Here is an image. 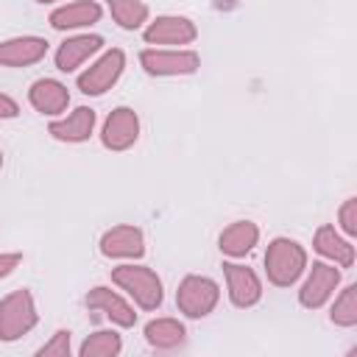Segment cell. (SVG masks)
Returning a JSON list of instances; mask_svg holds the SVG:
<instances>
[{
	"label": "cell",
	"instance_id": "cell-1",
	"mask_svg": "<svg viewBox=\"0 0 357 357\" xmlns=\"http://www.w3.org/2000/svg\"><path fill=\"white\" fill-rule=\"evenodd\" d=\"M265 276L273 287H293L310 265L307 248L293 237H273L265 248Z\"/></svg>",
	"mask_w": 357,
	"mask_h": 357
},
{
	"label": "cell",
	"instance_id": "cell-2",
	"mask_svg": "<svg viewBox=\"0 0 357 357\" xmlns=\"http://www.w3.org/2000/svg\"><path fill=\"white\" fill-rule=\"evenodd\" d=\"M112 282L134 301V307H139L142 312H156L165 301V287H162V279L153 268L148 265H134V262H126V265H117L112 268Z\"/></svg>",
	"mask_w": 357,
	"mask_h": 357
},
{
	"label": "cell",
	"instance_id": "cell-3",
	"mask_svg": "<svg viewBox=\"0 0 357 357\" xmlns=\"http://www.w3.org/2000/svg\"><path fill=\"white\" fill-rule=\"evenodd\" d=\"M36 324H39V312H36L33 293L28 287L11 290L8 296L0 298V340L3 343L20 340Z\"/></svg>",
	"mask_w": 357,
	"mask_h": 357
},
{
	"label": "cell",
	"instance_id": "cell-4",
	"mask_svg": "<svg viewBox=\"0 0 357 357\" xmlns=\"http://www.w3.org/2000/svg\"><path fill=\"white\" fill-rule=\"evenodd\" d=\"M139 67L153 78H178L198 73L201 56L192 47H145L139 53Z\"/></svg>",
	"mask_w": 357,
	"mask_h": 357
},
{
	"label": "cell",
	"instance_id": "cell-5",
	"mask_svg": "<svg viewBox=\"0 0 357 357\" xmlns=\"http://www.w3.org/2000/svg\"><path fill=\"white\" fill-rule=\"evenodd\" d=\"M220 301V284L209 276H201V273H190L178 282V290H176V307L184 318H206Z\"/></svg>",
	"mask_w": 357,
	"mask_h": 357
},
{
	"label": "cell",
	"instance_id": "cell-6",
	"mask_svg": "<svg viewBox=\"0 0 357 357\" xmlns=\"http://www.w3.org/2000/svg\"><path fill=\"white\" fill-rule=\"evenodd\" d=\"M123 70H126V53H123L120 47H109V50H103L84 73H78L75 86H78L81 95L98 98V95L109 92V89L120 81Z\"/></svg>",
	"mask_w": 357,
	"mask_h": 357
},
{
	"label": "cell",
	"instance_id": "cell-7",
	"mask_svg": "<svg viewBox=\"0 0 357 357\" xmlns=\"http://www.w3.org/2000/svg\"><path fill=\"white\" fill-rule=\"evenodd\" d=\"M142 39L151 47H184L198 39V25L181 14H159L145 25Z\"/></svg>",
	"mask_w": 357,
	"mask_h": 357
},
{
	"label": "cell",
	"instance_id": "cell-8",
	"mask_svg": "<svg viewBox=\"0 0 357 357\" xmlns=\"http://www.w3.org/2000/svg\"><path fill=\"white\" fill-rule=\"evenodd\" d=\"M337 287H340V268L326 259H318L307 265V279L298 287V304L304 310H321L335 296Z\"/></svg>",
	"mask_w": 357,
	"mask_h": 357
},
{
	"label": "cell",
	"instance_id": "cell-9",
	"mask_svg": "<svg viewBox=\"0 0 357 357\" xmlns=\"http://www.w3.org/2000/svg\"><path fill=\"white\" fill-rule=\"evenodd\" d=\"M139 139V114L131 106H114L100 128V142L112 153H123L134 148Z\"/></svg>",
	"mask_w": 357,
	"mask_h": 357
},
{
	"label": "cell",
	"instance_id": "cell-10",
	"mask_svg": "<svg viewBox=\"0 0 357 357\" xmlns=\"http://www.w3.org/2000/svg\"><path fill=\"white\" fill-rule=\"evenodd\" d=\"M223 279H226L229 301L237 310H248V307L259 304V298H262V279L257 276L254 268L240 265L234 259H226L223 262Z\"/></svg>",
	"mask_w": 357,
	"mask_h": 357
},
{
	"label": "cell",
	"instance_id": "cell-11",
	"mask_svg": "<svg viewBox=\"0 0 357 357\" xmlns=\"http://www.w3.org/2000/svg\"><path fill=\"white\" fill-rule=\"evenodd\" d=\"M98 248L106 259H142L145 257V231L134 223H117L100 234Z\"/></svg>",
	"mask_w": 357,
	"mask_h": 357
},
{
	"label": "cell",
	"instance_id": "cell-12",
	"mask_svg": "<svg viewBox=\"0 0 357 357\" xmlns=\"http://www.w3.org/2000/svg\"><path fill=\"white\" fill-rule=\"evenodd\" d=\"M84 304H86V310L100 312L103 318H109V321H112L114 326H120V329H131V326L137 324L134 304H131L126 296H120L117 290L106 287V284H95V287L86 293Z\"/></svg>",
	"mask_w": 357,
	"mask_h": 357
},
{
	"label": "cell",
	"instance_id": "cell-13",
	"mask_svg": "<svg viewBox=\"0 0 357 357\" xmlns=\"http://www.w3.org/2000/svg\"><path fill=\"white\" fill-rule=\"evenodd\" d=\"M103 50V36L100 33H75L67 36L59 47H56V70L59 73H75L78 67H84L95 53Z\"/></svg>",
	"mask_w": 357,
	"mask_h": 357
},
{
	"label": "cell",
	"instance_id": "cell-14",
	"mask_svg": "<svg viewBox=\"0 0 357 357\" xmlns=\"http://www.w3.org/2000/svg\"><path fill=\"white\" fill-rule=\"evenodd\" d=\"M95 123H98V114L95 109L89 106H75L67 117H53L50 126H47V134L59 142H67V145H78V142H86L92 134H95Z\"/></svg>",
	"mask_w": 357,
	"mask_h": 357
},
{
	"label": "cell",
	"instance_id": "cell-15",
	"mask_svg": "<svg viewBox=\"0 0 357 357\" xmlns=\"http://www.w3.org/2000/svg\"><path fill=\"white\" fill-rule=\"evenodd\" d=\"M50 42L45 36H11L0 42V67H31L47 56Z\"/></svg>",
	"mask_w": 357,
	"mask_h": 357
},
{
	"label": "cell",
	"instance_id": "cell-16",
	"mask_svg": "<svg viewBox=\"0 0 357 357\" xmlns=\"http://www.w3.org/2000/svg\"><path fill=\"white\" fill-rule=\"evenodd\" d=\"M28 103L42 117H61L70 106V89L59 78H36L28 86Z\"/></svg>",
	"mask_w": 357,
	"mask_h": 357
},
{
	"label": "cell",
	"instance_id": "cell-17",
	"mask_svg": "<svg viewBox=\"0 0 357 357\" xmlns=\"http://www.w3.org/2000/svg\"><path fill=\"white\" fill-rule=\"evenodd\" d=\"M100 17H103V8L95 0H70L59 8H53L47 22L53 31H81V28L100 22Z\"/></svg>",
	"mask_w": 357,
	"mask_h": 357
},
{
	"label": "cell",
	"instance_id": "cell-18",
	"mask_svg": "<svg viewBox=\"0 0 357 357\" xmlns=\"http://www.w3.org/2000/svg\"><path fill=\"white\" fill-rule=\"evenodd\" d=\"M312 248H315V254H321L326 262H332L337 268H351L354 259H357V251H354L351 240L343 237L332 223L318 226V231L312 237Z\"/></svg>",
	"mask_w": 357,
	"mask_h": 357
},
{
	"label": "cell",
	"instance_id": "cell-19",
	"mask_svg": "<svg viewBox=\"0 0 357 357\" xmlns=\"http://www.w3.org/2000/svg\"><path fill=\"white\" fill-rule=\"evenodd\" d=\"M259 243V226L254 220H234L218 234V248L229 259H243Z\"/></svg>",
	"mask_w": 357,
	"mask_h": 357
},
{
	"label": "cell",
	"instance_id": "cell-20",
	"mask_svg": "<svg viewBox=\"0 0 357 357\" xmlns=\"http://www.w3.org/2000/svg\"><path fill=\"white\" fill-rule=\"evenodd\" d=\"M142 335H145V343H148L151 349H159V351H170V349L181 346V343L187 340L184 324H181L178 318H170V315L148 321L145 329H142Z\"/></svg>",
	"mask_w": 357,
	"mask_h": 357
},
{
	"label": "cell",
	"instance_id": "cell-21",
	"mask_svg": "<svg viewBox=\"0 0 357 357\" xmlns=\"http://www.w3.org/2000/svg\"><path fill=\"white\" fill-rule=\"evenodd\" d=\"M106 8L123 31H139L151 17L145 0H106Z\"/></svg>",
	"mask_w": 357,
	"mask_h": 357
},
{
	"label": "cell",
	"instance_id": "cell-22",
	"mask_svg": "<svg viewBox=\"0 0 357 357\" xmlns=\"http://www.w3.org/2000/svg\"><path fill=\"white\" fill-rule=\"evenodd\" d=\"M120 351H123V337L114 329H98L86 335L84 343L78 346L81 357H117Z\"/></svg>",
	"mask_w": 357,
	"mask_h": 357
},
{
	"label": "cell",
	"instance_id": "cell-23",
	"mask_svg": "<svg viewBox=\"0 0 357 357\" xmlns=\"http://www.w3.org/2000/svg\"><path fill=\"white\" fill-rule=\"evenodd\" d=\"M329 321L340 329H351L357 326V284H346L335 301H332V310H329Z\"/></svg>",
	"mask_w": 357,
	"mask_h": 357
},
{
	"label": "cell",
	"instance_id": "cell-24",
	"mask_svg": "<svg viewBox=\"0 0 357 357\" xmlns=\"http://www.w3.org/2000/svg\"><path fill=\"white\" fill-rule=\"evenodd\" d=\"M73 354V332L56 329L45 346L36 349V357H70Z\"/></svg>",
	"mask_w": 357,
	"mask_h": 357
},
{
	"label": "cell",
	"instance_id": "cell-25",
	"mask_svg": "<svg viewBox=\"0 0 357 357\" xmlns=\"http://www.w3.org/2000/svg\"><path fill=\"white\" fill-rule=\"evenodd\" d=\"M337 226L346 237H357V198H346L337 209Z\"/></svg>",
	"mask_w": 357,
	"mask_h": 357
},
{
	"label": "cell",
	"instance_id": "cell-26",
	"mask_svg": "<svg viewBox=\"0 0 357 357\" xmlns=\"http://www.w3.org/2000/svg\"><path fill=\"white\" fill-rule=\"evenodd\" d=\"M22 262V254L20 251H0V279H6L8 273H14Z\"/></svg>",
	"mask_w": 357,
	"mask_h": 357
},
{
	"label": "cell",
	"instance_id": "cell-27",
	"mask_svg": "<svg viewBox=\"0 0 357 357\" xmlns=\"http://www.w3.org/2000/svg\"><path fill=\"white\" fill-rule=\"evenodd\" d=\"M17 114H20V103L11 95L0 92V120H14Z\"/></svg>",
	"mask_w": 357,
	"mask_h": 357
},
{
	"label": "cell",
	"instance_id": "cell-28",
	"mask_svg": "<svg viewBox=\"0 0 357 357\" xmlns=\"http://www.w3.org/2000/svg\"><path fill=\"white\" fill-rule=\"evenodd\" d=\"M36 3H42V6H50V3H59V0H36Z\"/></svg>",
	"mask_w": 357,
	"mask_h": 357
},
{
	"label": "cell",
	"instance_id": "cell-29",
	"mask_svg": "<svg viewBox=\"0 0 357 357\" xmlns=\"http://www.w3.org/2000/svg\"><path fill=\"white\" fill-rule=\"evenodd\" d=\"M0 170H3V151H0Z\"/></svg>",
	"mask_w": 357,
	"mask_h": 357
}]
</instances>
